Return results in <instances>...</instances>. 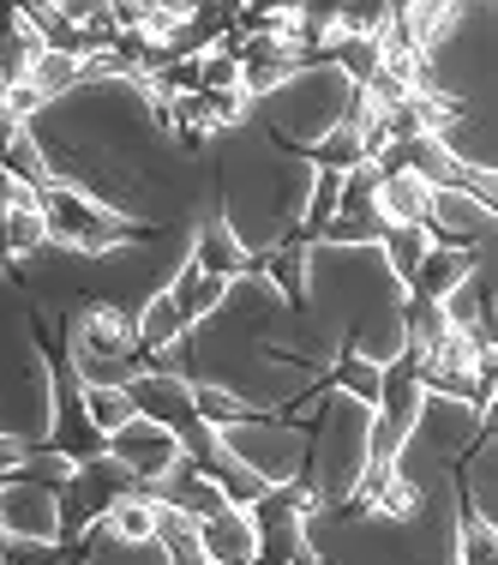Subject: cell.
<instances>
[{"instance_id": "cell-1", "label": "cell", "mask_w": 498, "mask_h": 565, "mask_svg": "<svg viewBox=\"0 0 498 565\" xmlns=\"http://www.w3.org/2000/svg\"><path fill=\"white\" fill-rule=\"evenodd\" d=\"M24 139L43 157L48 186H66L127 228H198L217 217L210 157L174 139L139 73L73 85L24 120Z\"/></svg>"}, {"instance_id": "cell-2", "label": "cell", "mask_w": 498, "mask_h": 565, "mask_svg": "<svg viewBox=\"0 0 498 565\" xmlns=\"http://www.w3.org/2000/svg\"><path fill=\"white\" fill-rule=\"evenodd\" d=\"M480 409L468 397L426 392L414 415L409 439L390 463L414 476V505L402 511H372V505H336L301 518L306 554L313 565H456L463 547V481H456V457L475 439Z\"/></svg>"}, {"instance_id": "cell-3", "label": "cell", "mask_w": 498, "mask_h": 565, "mask_svg": "<svg viewBox=\"0 0 498 565\" xmlns=\"http://www.w3.org/2000/svg\"><path fill=\"white\" fill-rule=\"evenodd\" d=\"M205 157H210V186H217V223L252 259H264L282 241L301 235L306 193H313V163L301 151L277 145L247 115V127L217 132L205 145Z\"/></svg>"}, {"instance_id": "cell-4", "label": "cell", "mask_w": 498, "mask_h": 565, "mask_svg": "<svg viewBox=\"0 0 498 565\" xmlns=\"http://www.w3.org/2000/svg\"><path fill=\"white\" fill-rule=\"evenodd\" d=\"M414 90L456 109L439 132L444 151L475 174H498V7H451L444 31L421 49Z\"/></svg>"}, {"instance_id": "cell-5", "label": "cell", "mask_w": 498, "mask_h": 565, "mask_svg": "<svg viewBox=\"0 0 498 565\" xmlns=\"http://www.w3.org/2000/svg\"><path fill=\"white\" fill-rule=\"evenodd\" d=\"M0 434L24 446H48L55 434V367L12 265H0Z\"/></svg>"}, {"instance_id": "cell-6", "label": "cell", "mask_w": 498, "mask_h": 565, "mask_svg": "<svg viewBox=\"0 0 498 565\" xmlns=\"http://www.w3.org/2000/svg\"><path fill=\"white\" fill-rule=\"evenodd\" d=\"M313 457H306V488H313L318 511H336L355 500L360 476L372 463V403L325 385L313 403Z\"/></svg>"}, {"instance_id": "cell-7", "label": "cell", "mask_w": 498, "mask_h": 565, "mask_svg": "<svg viewBox=\"0 0 498 565\" xmlns=\"http://www.w3.org/2000/svg\"><path fill=\"white\" fill-rule=\"evenodd\" d=\"M355 90L360 85H348L331 61H313V66H294L271 97L252 103V120H259L277 145H289V151H313L325 132H336L348 120Z\"/></svg>"}, {"instance_id": "cell-8", "label": "cell", "mask_w": 498, "mask_h": 565, "mask_svg": "<svg viewBox=\"0 0 498 565\" xmlns=\"http://www.w3.org/2000/svg\"><path fill=\"white\" fill-rule=\"evenodd\" d=\"M43 223H48V241L66 253H90V259H102V253H120L127 241L151 235V228H127L115 223L109 211L85 205L78 193H66V186H43Z\"/></svg>"}, {"instance_id": "cell-9", "label": "cell", "mask_w": 498, "mask_h": 565, "mask_svg": "<svg viewBox=\"0 0 498 565\" xmlns=\"http://www.w3.org/2000/svg\"><path fill=\"white\" fill-rule=\"evenodd\" d=\"M0 535L7 542H61V493L43 481H0Z\"/></svg>"}, {"instance_id": "cell-10", "label": "cell", "mask_w": 498, "mask_h": 565, "mask_svg": "<svg viewBox=\"0 0 498 565\" xmlns=\"http://www.w3.org/2000/svg\"><path fill=\"white\" fill-rule=\"evenodd\" d=\"M498 228V211L480 205L475 193H463V186H433V199H426V235H433V247H480Z\"/></svg>"}, {"instance_id": "cell-11", "label": "cell", "mask_w": 498, "mask_h": 565, "mask_svg": "<svg viewBox=\"0 0 498 565\" xmlns=\"http://www.w3.org/2000/svg\"><path fill=\"white\" fill-rule=\"evenodd\" d=\"M102 457H115L127 476H139V481H156L163 469L181 463V439L169 434L163 422H144V415H132L127 427H115V434H102Z\"/></svg>"}, {"instance_id": "cell-12", "label": "cell", "mask_w": 498, "mask_h": 565, "mask_svg": "<svg viewBox=\"0 0 498 565\" xmlns=\"http://www.w3.org/2000/svg\"><path fill=\"white\" fill-rule=\"evenodd\" d=\"M198 547H205L210 565H252V554H259V530H252V518L240 505H223L217 518L198 523Z\"/></svg>"}, {"instance_id": "cell-13", "label": "cell", "mask_w": 498, "mask_h": 565, "mask_svg": "<svg viewBox=\"0 0 498 565\" xmlns=\"http://www.w3.org/2000/svg\"><path fill=\"white\" fill-rule=\"evenodd\" d=\"M193 265H198V271H210V277H247V271H259V259H252V253L240 247V241L228 235L217 217L193 228Z\"/></svg>"}, {"instance_id": "cell-14", "label": "cell", "mask_w": 498, "mask_h": 565, "mask_svg": "<svg viewBox=\"0 0 498 565\" xmlns=\"http://www.w3.org/2000/svg\"><path fill=\"white\" fill-rule=\"evenodd\" d=\"M468 265H475V247H468V253L426 247V259L414 265V277H409V295H414V301H444V295L468 277Z\"/></svg>"}, {"instance_id": "cell-15", "label": "cell", "mask_w": 498, "mask_h": 565, "mask_svg": "<svg viewBox=\"0 0 498 565\" xmlns=\"http://www.w3.org/2000/svg\"><path fill=\"white\" fill-rule=\"evenodd\" d=\"M426 199H433V186L421 181V174H385L379 181V193H372V211L390 223V228H402V223H426Z\"/></svg>"}, {"instance_id": "cell-16", "label": "cell", "mask_w": 498, "mask_h": 565, "mask_svg": "<svg viewBox=\"0 0 498 565\" xmlns=\"http://www.w3.org/2000/svg\"><path fill=\"white\" fill-rule=\"evenodd\" d=\"M78 547H85V554H78V565H174V559L163 554V542H156V535H151V542H120V535L102 530V523H97V530H90Z\"/></svg>"}, {"instance_id": "cell-17", "label": "cell", "mask_w": 498, "mask_h": 565, "mask_svg": "<svg viewBox=\"0 0 498 565\" xmlns=\"http://www.w3.org/2000/svg\"><path fill=\"white\" fill-rule=\"evenodd\" d=\"M223 295H228V277L198 271L193 259H186V265H181V277L169 282V301L181 307V319H186V326H198L205 313H217V301H223Z\"/></svg>"}, {"instance_id": "cell-18", "label": "cell", "mask_w": 498, "mask_h": 565, "mask_svg": "<svg viewBox=\"0 0 498 565\" xmlns=\"http://www.w3.org/2000/svg\"><path fill=\"white\" fill-rule=\"evenodd\" d=\"M132 331H139V349L144 355H163V349L181 343V331H186V319H181V307L169 301V289L163 295H151V301L132 313Z\"/></svg>"}, {"instance_id": "cell-19", "label": "cell", "mask_w": 498, "mask_h": 565, "mask_svg": "<svg viewBox=\"0 0 498 565\" xmlns=\"http://www.w3.org/2000/svg\"><path fill=\"white\" fill-rule=\"evenodd\" d=\"M78 403H85V415H90V427L97 434H115V427H127L132 415V397H127V385H78Z\"/></svg>"}, {"instance_id": "cell-20", "label": "cell", "mask_w": 498, "mask_h": 565, "mask_svg": "<svg viewBox=\"0 0 498 565\" xmlns=\"http://www.w3.org/2000/svg\"><path fill=\"white\" fill-rule=\"evenodd\" d=\"M97 523L109 535H120V542H151V535H156V505L144 500V493H127V500H115Z\"/></svg>"}, {"instance_id": "cell-21", "label": "cell", "mask_w": 498, "mask_h": 565, "mask_svg": "<svg viewBox=\"0 0 498 565\" xmlns=\"http://www.w3.org/2000/svg\"><path fill=\"white\" fill-rule=\"evenodd\" d=\"M426 247H433V235H426V223H402V228H385V241H379L385 265H390V271H397L402 282L414 277V265L426 259Z\"/></svg>"}, {"instance_id": "cell-22", "label": "cell", "mask_w": 498, "mask_h": 565, "mask_svg": "<svg viewBox=\"0 0 498 565\" xmlns=\"http://www.w3.org/2000/svg\"><path fill=\"white\" fill-rule=\"evenodd\" d=\"M24 85H31L43 103H55V97H66V90L78 85V61H73V55H55V49H43V55L24 66Z\"/></svg>"}, {"instance_id": "cell-23", "label": "cell", "mask_w": 498, "mask_h": 565, "mask_svg": "<svg viewBox=\"0 0 498 565\" xmlns=\"http://www.w3.org/2000/svg\"><path fill=\"white\" fill-rule=\"evenodd\" d=\"M0 228H7V253L12 259H31V253L48 247V223L43 205H19V211H0Z\"/></svg>"}, {"instance_id": "cell-24", "label": "cell", "mask_w": 498, "mask_h": 565, "mask_svg": "<svg viewBox=\"0 0 498 565\" xmlns=\"http://www.w3.org/2000/svg\"><path fill=\"white\" fill-rule=\"evenodd\" d=\"M331 385H336V392H348V397H360V403H372V409H379L385 367H372L367 355H343V361L331 367Z\"/></svg>"}, {"instance_id": "cell-25", "label": "cell", "mask_w": 498, "mask_h": 565, "mask_svg": "<svg viewBox=\"0 0 498 565\" xmlns=\"http://www.w3.org/2000/svg\"><path fill=\"white\" fill-rule=\"evenodd\" d=\"M456 565H498V530H492V523L463 518V547H456Z\"/></svg>"}, {"instance_id": "cell-26", "label": "cell", "mask_w": 498, "mask_h": 565, "mask_svg": "<svg viewBox=\"0 0 498 565\" xmlns=\"http://www.w3.org/2000/svg\"><path fill=\"white\" fill-rule=\"evenodd\" d=\"M24 457H31V446H24V439H7V434H0V476H12Z\"/></svg>"}]
</instances>
